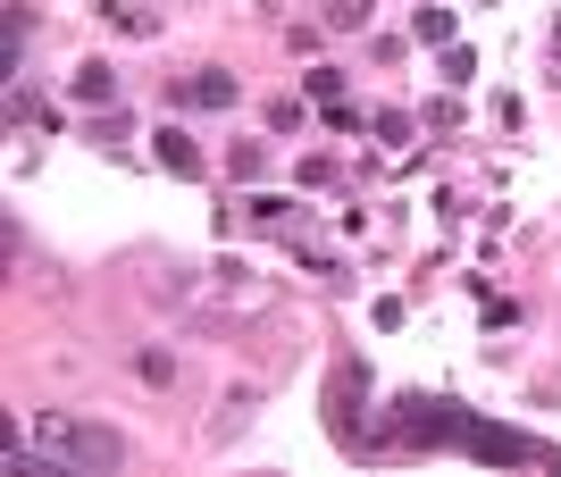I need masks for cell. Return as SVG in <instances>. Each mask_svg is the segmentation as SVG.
Segmentation results:
<instances>
[{
	"label": "cell",
	"instance_id": "9",
	"mask_svg": "<svg viewBox=\"0 0 561 477\" xmlns=\"http://www.w3.org/2000/svg\"><path fill=\"white\" fill-rule=\"evenodd\" d=\"M252 218L268 235H294V201H277V193H252Z\"/></svg>",
	"mask_w": 561,
	"mask_h": 477
},
{
	"label": "cell",
	"instance_id": "13",
	"mask_svg": "<svg viewBox=\"0 0 561 477\" xmlns=\"http://www.w3.org/2000/svg\"><path fill=\"white\" fill-rule=\"evenodd\" d=\"M328 25L352 34V25H369V0H328Z\"/></svg>",
	"mask_w": 561,
	"mask_h": 477
},
{
	"label": "cell",
	"instance_id": "16",
	"mask_svg": "<svg viewBox=\"0 0 561 477\" xmlns=\"http://www.w3.org/2000/svg\"><path fill=\"white\" fill-rule=\"evenodd\" d=\"M260 167H268V151L243 143V151H234V185H260Z\"/></svg>",
	"mask_w": 561,
	"mask_h": 477
},
{
	"label": "cell",
	"instance_id": "3",
	"mask_svg": "<svg viewBox=\"0 0 561 477\" xmlns=\"http://www.w3.org/2000/svg\"><path fill=\"white\" fill-rule=\"evenodd\" d=\"M360 385H369V369L344 352V360H335V377H328V428H335L344 453H369V435H360Z\"/></svg>",
	"mask_w": 561,
	"mask_h": 477
},
{
	"label": "cell",
	"instance_id": "5",
	"mask_svg": "<svg viewBox=\"0 0 561 477\" xmlns=\"http://www.w3.org/2000/svg\"><path fill=\"white\" fill-rule=\"evenodd\" d=\"M151 160H160L168 176H202V143H193L185 126H160V135H151Z\"/></svg>",
	"mask_w": 561,
	"mask_h": 477
},
{
	"label": "cell",
	"instance_id": "12",
	"mask_svg": "<svg viewBox=\"0 0 561 477\" xmlns=\"http://www.w3.org/2000/svg\"><path fill=\"white\" fill-rule=\"evenodd\" d=\"M302 93H310V101H344V68H310Z\"/></svg>",
	"mask_w": 561,
	"mask_h": 477
},
{
	"label": "cell",
	"instance_id": "8",
	"mask_svg": "<svg viewBox=\"0 0 561 477\" xmlns=\"http://www.w3.org/2000/svg\"><path fill=\"white\" fill-rule=\"evenodd\" d=\"M411 34H420V43H436V50H445V43H453V9H445V0H427L420 18H411Z\"/></svg>",
	"mask_w": 561,
	"mask_h": 477
},
{
	"label": "cell",
	"instance_id": "7",
	"mask_svg": "<svg viewBox=\"0 0 561 477\" xmlns=\"http://www.w3.org/2000/svg\"><path fill=\"white\" fill-rule=\"evenodd\" d=\"M25 34H34V9H0V68H25Z\"/></svg>",
	"mask_w": 561,
	"mask_h": 477
},
{
	"label": "cell",
	"instance_id": "1",
	"mask_svg": "<svg viewBox=\"0 0 561 477\" xmlns=\"http://www.w3.org/2000/svg\"><path fill=\"white\" fill-rule=\"evenodd\" d=\"M34 453L59 461V469H126V435L93 428V419H68V410H34Z\"/></svg>",
	"mask_w": 561,
	"mask_h": 477
},
{
	"label": "cell",
	"instance_id": "6",
	"mask_svg": "<svg viewBox=\"0 0 561 477\" xmlns=\"http://www.w3.org/2000/svg\"><path fill=\"white\" fill-rule=\"evenodd\" d=\"M68 93L84 101V109H117V68L110 59H84V68L68 75Z\"/></svg>",
	"mask_w": 561,
	"mask_h": 477
},
{
	"label": "cell",
	"instance_id": "15",
	"mask_svg": "<svg viewBox=\"0 0 561 477\" xmlns=\"http://www.w3.org/2000/svg\"><path fill=\"white\" fill-rule=\"evenodd\" d=\"M369 126H377V143H411V118H402V109H377Z\"/></svg>",
	"mask_w": 561,
	"mask_h": 477
},
{
	"label": "cell",
	"instance_id": "14",
	"mask_svg": "<svg viewBox=\"0 0 561 477\" xmlns=\"http://www.w3.org/2000/svg\"><path fill=\"white\" fill-rule=\"evenodd\" d=\"M478 75V50H461V43H445V84H469Z\"/></svg>",
	"mask_w": 561,
	"mask_h": 477
},
{
	"label": "cell",
	"instance_id": "10",
	"mask_svg": "<svg viewBox=\"0 0 561 477\" xmlns=\"http://www.w3.org/2000/svg\"><path fill=\"white\" fill-rule=\"evenodd\" d=\"M101 18H110L117 34H160V18H151V9H126V0H117V9H101Z\"/></svg>",
	"mask_w": 561,
	"mask_h": 477
},
{
	"label": "cell",
	"instance_id": "17",
	"mask_svg": "<svg viewBox=\"0 0 561 477\" xmlns=\"http://www.w3.org/2000/svg\"><path fill=\"white\" fill-rule=\"evenodd\" d=\"M553 43H561V18H553Z\"/></svg>",
	"mask_w": 561,
	"mask_h": 477
},
{
	"label": "cell",
	"instance_id": "4",
	"mask_svg": "<svg viewBox=\"0 0 561 477\" xmlns=\"http://www.w3.org/2000/svg\"><path fill=\"white\" fill-rule=\"evenodd\" d=\"M168 101H185V109H234V75L227 68H193L168 84Z\"/></svg>",
	"mask_w": 561,
	"mask_h": 477
},
{
	"label": "cell",
	"instance_id": "11",
	"mask_svg": "<svg viewBox=\"0 0 561 477\" xmlns=\"http://www.w3.org/2000/svg\"><path fill=\"white\" fill-rule=\"evenodd\" d=\"M25 118H34V126H50V109H43L34 93H25V84H9V126H25Z\"/></svg>",
	"mask_w": 561,
	"mask_h": 477
},
{
	"label": "cell",
	"instance_id": "2",
	"mask_svg": "<svg viewBox=\"0 0 561 477\" xmlns=\"http://www.w3.org/2000/svg\"><path fill=\"white\" fill-rule=\"evenodd\" d=\"M469 461H528V469H561L553 444H537V435H519V428H486V419H469L461 410V435H453Z\"/></svg>",
	"mask_w": 561,
	"mask_h": 477
}]
</instances>
